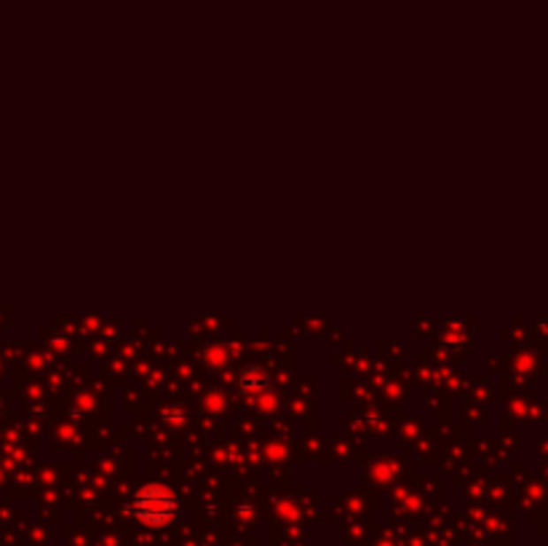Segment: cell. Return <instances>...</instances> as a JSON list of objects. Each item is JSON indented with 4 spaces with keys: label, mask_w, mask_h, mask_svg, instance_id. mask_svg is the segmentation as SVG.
<instances>
[{
    "label": "cell",
    "mask_w": 548,
    "mask_h": 546,
    "mask_svg": "<svg viewBox=\"0 0 548 546\" xmlns=\"http://www.w3.org/2000/svg\"><path fill=\"white\" fill-rule=\"evenodd\" d=\"M134 511L145 522H164L174 514V498L166 490H148L137 498Z\"/></svg>",
    "instance_id": "1"
}]
</instances>
